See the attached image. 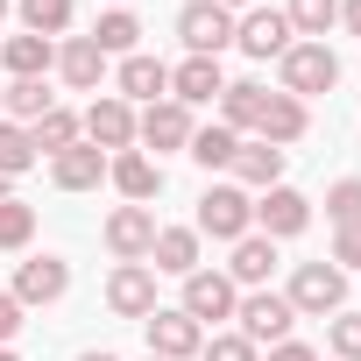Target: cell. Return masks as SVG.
<instances>
[{"mask_svg":"<svg viewBox=\"0 0 361 361\" xmlns=\"http://www.w3.org/2000/svg\"><path fill=\"white\" fill-rule=\"evenodd\" d=\"M333 85H340V57L326 43H290L276 57V92H290V99L312 106V92H333Z\"/></svg>","mask_w":361,"mask_h":361,"instance_id":"6da1fadb","label":"cell"},{"mask_svg":"<svg viewBox=\"0 0 361 361\" xmlns=\"http://www.w3.org/2000/svg\"><path fill=\"white\" fill-rule=\"evenodd\" d=\"M283 298H290L298 319H333V312H347V269H333V262H298L290 283H283Z\"/></svg>","mask_w":361,"mask_h":361,"instance_id":"7a4b0ae2","label":"cell"},{"mask_svg":"<svg viewBox=\"0 0 361 361\" xmlns=\"http://www.w3.org/2000/svg\"><path fill=\"white\" fill-rule=\"evenodd\" d=\"M192 227H199V241L213 234V241H227V248H234L241 234H255V199H248L241 185H206V192H199V220H192Z\"/></svg>","mask_w":361,"mask_h":361,"instance_id":"3957f363","label":"cell"},{"mask_svg":"<svg viewBox=\"0 0 361 361\" xmlns=\"http://www.w3.org/2000/svg\"><path fill=\"white\" fill-rule=\"evenodd\" d=\"M290 326H298V312H290L283 290H241V305H234V333H241L248 347H276V340H290Z\"/></svg>","mask_w":361,"mask_h":361,"instance_id":"277c9868","label":"cell"},{"mask_svg":"<svg viewBox=\"0 0 361 361\" xmlns=\"http://www.w3.org/2000/svg\"><path fill=\"white\" fill-rule=\"evenodd\" d=\"M177 43H185V57H220V50H234V15L220 0H185L177 8Z\"/></svg>","mask_w":361,"mask_h":361,"instance_id":"5b68a950","label":"cell"},{"mask_svg":"<svg viewBox=\"0 0 361 361\" xmlns=\"http://www.w3.org/2000/svg\"><path fill=\"white\" fill-rule=\"evenodd\" d=\"M192 135H199V121H192V106H177V99H156V106L135 114V142L156 149V163L177 156V149H192Z\"/></svg>","mask_w":361,"mask_h":361,"instance_id":"8992f818","label":"cell"},{"mask_svg":"<svg viewBox=\"0 0 361 361\" xmlns=\"http://www.w3.org/2000/svg\"><path fill=\"white\" fill-rule=\"evenodd\" d=\"M78 135H85L92 149L121 156V149H135V106H128L121 92H92V106L78 114Z\"/></svg>","mask_w":361,"mask_h":361,"instance_id":"52a82bcc","label":"cell"},{"mask_svg":"<svg viewBox=\"0 0 361 361\" xmlns=\"http://www.w3.org/2000/svg\"><path fill=\"white\" fill-rule=\"evenodd\" d=\"M142 333H149V354H156V361H199V347H206V326L185 319L177 305H156V312L142 319Z\"/></svg>","mask_w":361,"mask_h":361,"instance_id":"ba28073f","label":"cell"},{"mask_svg":"<svg viewBox=\"0 0 361 361\" xmlns=\"http://www.w3.org/2000/svg\"><path fill=\"white\" fill-rule=\"evenodd\" d=\"M234 305H241V290H234V276H227V269H192V276H185V298H177V312L199 319V326L234 319Z\"/></svg>","mask_w":361,"mask_h":361,"instance_id":"9c48e42d","label":"cell"},{"mask_svg":"<svg viewBox=\"0 0 361 361\" xmlns=\"http://www.w3.org/2000/svg\"><path fill=\"white\" fill-rule=\"evenodd\" d=\"M312 227V199L298 192V185H269V192H255V234H269V241H298Z\"/></svg>","mask_w":361,"mask_h":361,"instance_id":"30bf717a","label":"cell"},{"mask_svg":"<svg viewBox=\"0 0 361 361\" xmlns=\"http://www.w3.org/2000/svg\"><path fill=\"white\" fill-rule=\"evenodd\" d=\"M99 241H106L114 262H149V248H156V213H149V206H114V213L99 220Z\"/></svg>","mask_w":361,"mask_h":361,"instance_id":"8fae6325","label":"cell"},{"mask_svg":"<svg viewBox=\"0 0 361 361\" xmlns=\"http://www.w3.org/2000/svg\"><path fill=\"white\" fill-rule=\"evenodd\" d=\"M290 43H298V36H290L283 8H248V15H234V50H241V57L269 64V57H283Z\"/></svg>","mask_w":361,"mask_h":361,"instance_id":"7c38bea8","label":"cell"},{"mask_svg":"<svg viewBox=\"0 0 361 361\" xmlns=\"http://www.w3.org/2000/svg\"><path fill=\"white\" fill-rule=\"evenodd\" d=\"M106 312L114 319H149L156 312V269L149 262H114L106 269Z\"/></svg>","mask_w":361,"mask_h":361,"instance_id":"4fadbf2b","label":"cell"},{"mask_svg":"<svg viewBox=\"0 0 361 361\" xmlns=\"http://www.w3.org/2000/svg\"><path fill=\"white\" fill-rule=\"evenodd\" d=\"M106 185L121 192V206H149L163 192V163L149 149H121V156H106Z\"/></svg>","mask_w":361,"mask_h":361,"instance_id":"5bb4252c","label":"cell"},{"mask_svg":"<svg viewBox=\"0 0 361 361\" xmlns=\"http://www.w3.org/2000/svg\"><path fill=\"white\" fill-rule=\"evenodd\" d=\"M64 290H71V262H64V255H29V262L15 269V305H22V312L57 305Z\"/></svg>","mask_w":361,"mask_h":361,"instance_id":"9a60e30c","label":"cell"},{"mask_svg":"<svg viewBox=\"0 0 361 361\" xmlns=\"http://www.w3.org/2000/svg\"><path fill=\"white\" fill-rule=\"evenodd\" d=\"M114 92H121L128 106H135V99H142V106H156V99H170V64H163V57H149V50H135V57H121V64H114Z\"/></svg>","mask_w":361,"mask_h":361,"instance_id":"2e32d148","label":"cell"},{"mask_svg":"<svg viewBox=\"0 0 361 361\" xmlns=\"http://www.w3.org/2000/svg\"><path fill=\"white\" fill-rule=\"evenodd\" d=\"M305 135H312V106H305V99H290V92H269V99H262V114H255V142L290 149V142H305Z\"/></svg>","mask_w":361,"mask_h":361,"instance_id":"e0dca14e","label":"cell"},{"mask_svg":"<svg viewBox=\"0 0 361 361\" xmlns=\"http://www.w3.org/2000/svg\"><path fill=\"white\" fill-rule=\"evenodd\" d=\"M149 269H156V276H192V269H206V241H199V227H156Z\"/></svg>","mask_w":361,"mask_h":361,"instance_id":"ac0fdd59","label":"cell"},{"mask_svg":"<svg viewBox=\"0 0 361 361\" xmlns=\"http://www.w3.org/2000/svg\"><path fill=\"white\" fill-rule=\"evenodd\" d=\"M220 92H227L220 57H185V64H170V99H177V106H213Z\"/></svg>","mask_w":361,"mask_h":361,"instance_id":"d6986e66","label":"cell"},{"mask_svg":"<svg viewBox=\"0 0 361 361\" xmlns=\"http://www.w3.org/2000/svg\"><path fill=\"white\" fill-rule=\"evenodd\" d=\"M106 64H114V57H106L92 36H64V43H57V78H64L71 92H99Z\"/></svg>","mask_w":361,"mask_h":361,"instance_id":"ffe728a7","label":"cell"},{"mask_svg":"<svg viewBox=\"0 0 361 361\" xmlns=\"http://www.w3.org/2000/svg\"><path fill=\"white\" fill-rule=\"evenodd\" d=\"M50 185H57V192H99V185H106V149L71 142L64 156H50Z\"/></svg>","mask_w":361,"mask_h":361,"instance_id":"44dd1931","label":"cell"},{"mask_svg":"<svg viewBox=\"0 0 361 361\" xmlns=\"http://www.w3.org/2000/svg\"><path fill=\"white\" fill-rule=\"evenodd\" d=\"M283 156H290V149H269V142L241 135V149H234V185H241V192H269V185H283Z\"/></svg>","mask_w":361,"mask_h":361,"instance_id":"7402d4cb","label":"cell"},{"mask_svg":"<svg viewBox=\"0 0 361 361\" xmlns=\"http://www.w3.org/2000/svg\"><path fill=\"white\" fill-rule=\"evenodd\" d=\"M269 269H276V241H269V234H241L234 255H227L234 290H269Z\"/></svg>","mask_w":361,"mask_h":361,"instance_id":"603a6c76","label":"cell"},{"mask_svg":"<svg viewBox=\"0 0 361 361\" xmlns=\"http://www.w3.org/2000/svg\"><path fill=\"white\" fill-rule=\"evenodd\" d=\"M0 71H8V78H50V71H57V43L22 29V36L0 43Z\"/></svg>","mask_w":361,"mask_h":361,"instance_id":"cb8c5ba5","label":"cell"},{"mask_svg":"<svg viewBox=\"0 0 361 361\" xmlns=\"http://www.w3.org/2000/svg\"><path fill=\"white\" fill-rule=\"evenodd\" d=\"M50 106H57V92H50L43 78H8V85H0V121H22V128H36Z\"/></svg>","mask_w":361,"mask_h":361,"instance_id":"d4e9b609","label":"cell"},{"mask_svg":"<svg viewBox=\"0 0 361 361\" xmlns=\"http://www.w3.org/2000/svg\"><path fill=\"white\" fill-rule=\"evenodd\" d=\"M262 99H269V85H255V78H227V92L213 99V106H220V128H234V135H255V114H262Z\"/></svg>","mask_w":361,"mask_h":361,"instance_id":"484cf974","label":"cell"},{"mask_svg":"<svg viewBox=\"0 0 361 361\" xmlns=\"http://www.w3.org/2000/svg\"><path fill=\"white\" fill-rule=\"evenodd\" d=\"M15 15H22V29H29V36H50V43H64V36H71V22H78L71 0H15Z\"/></svg>","mask_w":361,"mask_h":361,"instance_id":"4316f807","label":"cell"},{"mask_svg":"<svg viewBox=\"0 0 361 361\" xmlns=\"http://www.w3.org/2000/svg\"><path fill=\"white\" fill-rule=\"evenodd\" d=\"M92 43H99L106 57H135V50H142V22H135V8H106V15L92 22Z\"/></svg>","mask_w":361,"mask_h":361,"instance_id":"83f0119b","label":"cell"},{"mask_svg":"<svg viewBox=\"0 0 361 361\" xmlns=\"http://www.w3.org/2000/svg\"><path fill=\"white\" fill-rule=\"evenodd\" d=\"M234 149H241V135L213 121V128H199V135H192V149H185V156H192V163L213 177V170H234Z\"/></svg>","mask_w":361,"mask_h":361,"instance_id":"f1b7e54d","label":"cell"},{"mask_svg":"<svg viewBox=\"0 0 361 361\" xmlns=\"http://www.w3.org/2000/svg\"><path fill=\"white\" fill-rule=\"evenodd\" d=\"M283 22H290V36H298V43H326V29L340 22V0H290Z\"/></svg>","mask_w":361,"mask_h":361,"instance_id":"f546056e","label":"cell"},{"mask_svg":"<svg viewBox=\"0 0 361 361\" xmlns=\"http://www.w3.org/2000/svg\"><path fill=\"white\" fill-rule=\"evenodd\" d=\"M29 142H36V156H64V149L85 142V135H78V114H71V106H50V114L29 128Z\"/></svg>","mask_w":361,"mask_h":361,"instance_id":"4dcf8cb0","label":"cell"},{"mask_svg":"<svg viewBox=\"0 0 361 361\" xmlns=\"http://www.w3.org/2000/svg\"><path fill=\"white\" fill-rule=\"evenodd\" d=\"M22 170H36V142H29V128H22V121H0V177L15 185Z\"/></svg>","mask_w":361,"mask_h":361,"instance_id":"1f68e13d","label":"cell"},{"mask_svg":"<svg viewBox=\"0 0 361 361\" xmlns=\"http://www.w3.org/2000/svg\"><path fill=\"white\" fill-rule=\"evenodd\" d=\"M29 241H36V206L0 199V255H15V248H29Z\"/></svg>","mask_w":361,"mask_h":361,"instance_id":"d6a6232c","label":"cell"},{"mask_svg":"<svg viewBox=\"0 0 361 361\" xmlns=\"http://www.w3.org/2000/svg\"><path fill=\"white\" fill-rule=\"evenodd\" d=\"M326 220H333V227H361V177H333V192H326Z\"/></svg>","mask_w":361,"mask_h":361,"instance_id":"836d02e7","label":"cell"},{"mask_svg":"<svg viewBox=\"0 0 361 361\" xmlns=\"http://www.w3.org/2000/svg\"><path fill=\"white\" fill-rule=\"evenodd\" d=\"M326 347H333V361H361V312H333L326 319Z\"/></svg>","mask_w":361,"mask_h":361,"instance_id":"e575fe53","label":"cell"},{"mask_svg":"<svg viewBox=\"0 0 361 361\" xmlns=\"http://www.w3.org/2000/svg\"><path fill=\"white\" fill-rule=\"evenodd\" d=\"M199 361H262V347H248V340H241V333L227 326V333H206Z\"/></svg>","mask_w":361,"mask_h":361,"instance_id":"d590c367","label":"cell"},{"mask_svg":"<svg viewBox=\"0 0 361 361\" xmlns=\"http://www.w3.org/2000/svg\"><path fill=\"white\" fill-rule=\"evenodd\" d=\"M333 269H361V227H333Z\"/></svg>","mask_w":361,"mask_h":361,"instance_id":"8d00e7d4","label":"cell"},{"mask_svg":"<svg viewBox=\"0 0 361 361\" xmlns=\"http://www.w3.org/2000/svg\"><path fill=\"white\" fill-rule=\"evenodd\" d=\"M22 305H15V290H0V347H15V333H22Z\"/></svg>","mask_w":361,"mask_h":361,"instance_id":"74e56055","label":"cell"},{"mask_svg":"<svg viewBox=\"0 0 361 361\" xmlns=\"http://www.w3.org/2000/svg\"><path fill=\"white\" fill-rule=\"evenodd\" d=\"M262 361H326V354H319V347H305V340H276Z\"/></svg>","mask_w":361,"mask_h":361,"instance_id":"f35d334b","label":"cell"},{"mask_svg":"<svg viewBox=\"0 0 361 361\" xmlns=\"http://www.w3.org/2000/svg\"><path fill=\"white\" fill-rule=\"evenodd\" d=\"M340 22H347V36H361V0H340Z\"/></svg>","mask_w":361,"mask_h":361,"instance_id":"ab89813d","label":"cell"},{"mask_svg":"<svg viewBox=\"0 0 361 361\" xmlns=\"http://www.w3.org/2000/svg\"><path fill=\"white\" fill-rule=\"evenodd\" d=\"M78 361H121V354H106V347H85V354H78Z\"/></svg>","mask_w":361,"mask_h":361,"instance_id":"60d3db41","label":"cell"},{"mask_svg":"<svg viewBox=\"0 0 361 361\" xmlns=\"http://www.w3.org/2000/svg\"><path fill=\"white\" fill-rule=\"evenodd\" d=\"M220 8H227V15H248V8H255V0H220Z\"/></svg>","mask_w":361,"mask_h":361,"instance_id":"b9f144b4","label":"cell"},{"mask_svg":"<svg viewBox=\"0 0 361 361\" xmlns=\"http://www.w3.org/2000/svg\"><path fill=\"white\" fill-rule=\"evenodd\" d=\"M8 15H15V0H0V22H8Z\"/></svg>","mask_w":361,"mask_h":361,"instance_id":"7bdbcfd3","label":"cell"},{"mask_svg":"<svg viewBox=\"0 0 361 361\" xmlns=\"http://www.w3.org/2000/svg\"><path fill=\"white\" fill-rule=\"evenodd\" d=\"M0 199H15V185H8V177H0Z\"/></svg>","mask_w":361,"mask_h":361,"instance_id":"ee69618b","label":"cell"},{"mask_svg":"<svg viewBox=\"0 0 361 361\" xmlns=\"http://www.w3.org/2000/svg\"><path fill=\"white\" fill-rule=\"evenodd\" d=\"M0 361H22V354H15V347H0Z\"/></svg>","mask_w":361,"mask_h":361,"instance_id":"f6af8a7d","label":"cell"},{"mask_svg":"<svg viewBox=\"0 0 361 361\" xmlns=\"http://www.w3.org/2000/svg\"><path fill=\"white\" fill-rule=\"evenodd\" d=\"M114 8H128V0H114Z\"/></svg>","mask_w":361,"mask_h":361,"instance_id":"bcb514c9","label":"cell"},{"mask_svg":"<svg viewBox=\"0 0 361 361\" xmlns=\"http://www.w3.org/2000/svg\"><path fill=\"white\" fill-rule=\"evenodd\" d=\"M142 361H156V354H142Z\"/></svg>","mask_w":361,"mask_h":361,"instance_id":"7dc6e473","label":"cell"}]
</instances>
